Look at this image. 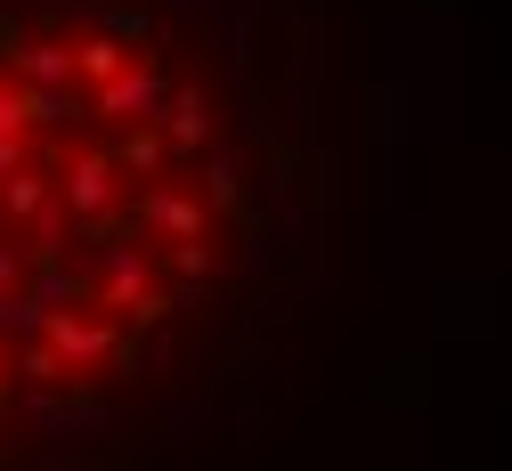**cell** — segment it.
<instances>
[{"label":"cell","instance_id":"cell-1","mask_svg":"<svg viewBox=\"0 0 512 471\" xmlns=\"http://www.w3.org/2000/svg\"><path fill=\"white\" fill-rule=\"evenodd\" d=\"M244 236L236 114L114 0H0V447L163 366Z\"/></svg>","mask_w":512,"mask_h":471}]
</instances>
